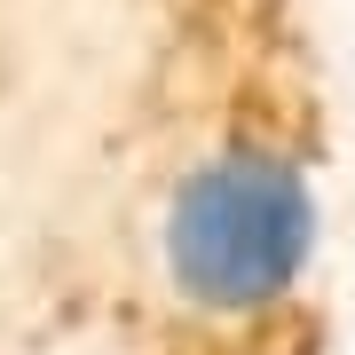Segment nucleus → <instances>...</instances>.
I'll use <instances>...</instances> for the list:
<instances>
[{"label": "nucleus", "mask_w": 355, "mask_h": 355, "mask_svg": "<svg viewBox=\"0 0 355 355\" xmlns=\"http://www.w3.org/2000/svg\"><path fill=\"white\" fill-rule=\"evenodd\" d=\"M135 237L166 347H316L331 79L300 0H135Z\"/></svg>", "instance_id": "f257e3e1"}]
</instances>
